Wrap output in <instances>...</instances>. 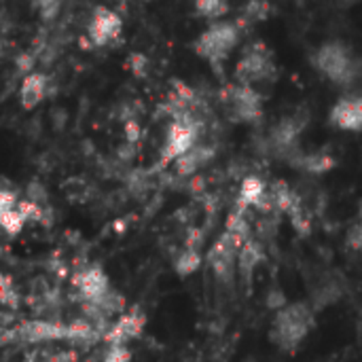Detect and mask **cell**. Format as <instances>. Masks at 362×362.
<instances>
[{
	"label": "cell",
	"mask_w": 362,
	"mask_h": 362,
	"mask_svg": "<svg viewBox=\"0 0 362 362\" xmlns=\"http://www.w3.org/2000/svg\"><path fill=\"white\" fill-rule=\"evenodd\" d=\"M314 68L337 87H352L362 78V59L341 40L320 45L314 53Z\"/></svg>",
	"instance_id": "obj_1"
},
{
	"label": "cell",
	"mask_w": 362,
	"mask_h": 362,
	"mask_svg": "<svg viewBox=\"0 0 362 362\" xmlns=\"http://www.w3.org/2000/svg\"><path fill=\"white\" fill-rule=\"evenodd\" d=\"M314 329V312L308 303H286L282 305L272 325V341L284 350L295 352Z\"/></svg>",
	"instance_id": "obj_2"
},
{
	"label": "cell",
	"mask_w": 362,
	"mask_h": 362,
	"mask_svg": "<svg viewBox=\"0 0 362 362\" xmlns=\"http://www.w3.org/2000/svg\"><path fill=\"white\" fill-rule=\"evenodd\" d=\"M240 42V28L229 19L210 21V25L195 38V53L212 66L223 64Z\"/></svg>",
	"instance_id": "obj_3"
},
{
	"label": "cell",
	"mask_w": 362,
	"mask_h": 362,
	"mask_svg": "<svg viewBox=\"0 0 362 362\" xmlns=\"http://www.w3.org/2000/svg\"><path fill=\"white\" fill-rule=\"evenodd\" d=\"M276 76L274 53L265 42H252L242 51V57L235 66V83L255 87L261 83H269Z\"/></svg>",
	"instance_id": "obj_4"
},
{
	"label": "cell",
	"mask_w": 362,
	"mask_h": 362,
	"mask_svg": "<svg viewBox=\"0 0 362 362\" xmlns=\"http://www.w3.org/2000/svg\"><path fill=\"white\" fill-rule=\"evenodd\" d=\"M248 238L238 235L233 231H225L210 248L208 252V265L214 272V276L221 282L231 284L235 278V269H238V259H240V250L246 244Z\"/></svg>",
	"instance_id": "obj_5"
},
{
	"label": "cell",
	"mask_w": 362,
	"mask_h": 362,
	"mask_svg": "<svg viewBox=\"0 0 362 362\" xmlns=\"http://www.w3.org/2000/svg\"><path fill=\"white\" fill-rule=\"evenodd\" d=\"M85 36L93 49H108L123 36V19L110 6H95L87 19Z\"/></svg>",
	"instance_id": "obj_6"
},
{
	"label": "cell",
	"mask_w": 362,
	"mask_h": 362,
	"mask_svg": "<svg viewBox=\"0 0 362 362\" xmlns=\"http://www.w3.org/2000/svg\"><path fill=\"white\" fill-rule=\"evenodd\" d=\"M223 106L231 115V119L242 121V123H252L261 117L263 112V100L261 93L255 87L233 83L223 89Z\"/></svg>",
	"instance_id": "obj_7"
},
{
	"label": "cell",
	"mask_w": 362,
	"mask_h": 362,
	"mask_svg": "<svg viewBox=\"0 0 362 362\" xmlns=\"http://www.w3.org/2000/svg\"><path fill=\"white\" fill-rule=\"evenodd\" d=\"M199 140V125L193 117L189 115H178L174 117V121L168 127L165 134V142L161 148V159L168 161H176L182 155H187L193 146H197Z\"/></svg>",
	"instance_id": "obj_8"
},
{
	"label": "cell",
	"mask_w": 362,
	"mask_h": 362,
	"mask_svg": "<svg viewBox=\"0 0 362 362\" xmlns=\"http://www.w3.org/2000/svg\"><path fill=\"white\" fill-rule=\"evenodd\" d=\"M76 293L81 295L83 303H98L108 291H110V282L106 278V274L98 267V265H87L83 269H78L72 278Z\"/></svg>",
	"instance_id": "obj_9"
},
{
	"label": "cell",
	"mask_w": 362,
	"mask_h": 362,
	"mask_svg": "<svg viewBox=\"0 0 362 362\" xmlns=\"http://www.w3.org/2000/svg\"><path fill=\"white\" fill-rule=\"evenodd\" d=\"M329 121L341 132H362V93L339 98L329 112Z\"/></svg>",
	"instance_id": "obj_10"
},
{
	"label": "cell",
	"mask_w": 362,
	"mask_h": 362,
	"mask_svg": "<svg viewBox=\"0 0 362 362\" xmlns=\"http://www.w3.org/2000/svg\"><path fill=\"white\" fill-rule=\"evenodd\" d=\"M49 76L45 72H28L21 83H19V91H17V98H19V104L23 110H34L36 106H40L49 93Z\"/></svg>",
	"instance_id": "obj_11"
},
{
	"label": "cell",
	"mask_w": 362,
	"mask_h": 362,
	"mask_svg": "<svg viewBox=\"0 0 362 362\" xmlns=\"http://www.w3.org/2000/svg\"><path fill=\"white\" fill-rule=\"evenodd\" d=\"M144 329V316L140 312H127L123 314L104 335V339L110 346H125L134 337H138Z\"/></svg>",
	"instance_id": "obj_12"
},
{
	"label": "cell",
	"mask_w": 362,
	"mask_h": 362,
	"mask_svg": "<svg viewBox=\"0 0 362 362\" xmlns=\"http://www.w3.org/2000/svg\"><path fill=\"white\" fill-rule=\"evenodd\" d=\"M267 195V189H265V182L257 176H248L244 182H242V189H240V202L242 206H261V202L265 199Z\"/></svg>",
	"instance_id": "obj_13"
},
{
	"label": "cell",
	"mask_w": 362,
	"mask_h": 362,
	"mask_svg": "<svg viewBox=\"0 0 362 362\" xmlns=\"http://www.w3.org/2000/svg\"><path fill=\"white\" fill-rule=\"evenodd\" d=\"M210 159V151L206 146H193L187 155H182L180 159H176V168L180 174H193L195 170H199L206 161Z\"/></svg>",
	"instance_id": "obj_14"
},
{
	"label": "cell",
	"mask_w": 362,
	"mask_h": 362,
	"mask_svg": "<svg viewBox=\"0 0 362 362\" xmlns=\"http://www.w3.org/2000/svg\"><path fill=\"white\" fill-rule=\"evenodd\" d=\"M193 8L199 17L208 21H218L225 19V15L229 13V0H195Z\"/></svg>",
	"instance_id": "obj_15"
},
{
	"label": "cell",
	"mask_w": 362,
	"mask_h": 362,
	"mask_svg": "<svg viewBox=\"0 0 362 362\" xmlns=\"http://www.w3.org/2000/svg\"><path fill=\"white\" fill-rule=\"evenodd\" d=\"M62 4H64V0H30L32 11H34V13L38 15V19L45 21V23L55 21V17H57L59 11H62Z\"/></svg>",
	"instance_id": "obj_16"
},
{
	"label": "cell",
	"mask_w": 362,
	"mask_h": 362,
	"mask_svg": "<svg viewBox=\"0 0 362 362\" xmlns=\"http://www.w3.org/2000/svg\"><path fill=\"white\" fill-rule=\"evenodd\" d=\"M197 267H199V252H197L195 248L187 246V248L178 255V259H176V272H178L180 276H189V274H193Z\"/></svg>",
	"instance_id": "obj_17"
},
{
	"label": "cell",
	"mask_w": 362,
	"mask_h": 362,
	"mask_svg": "<svg viewBox=\"0 0 362 362\" xmlns=\"http://www.w3.org/2000/svg\"><path fill=\"white\" fill-rule=\"evenodd\" d=\"M0 303L6 305V308H17V303H19L15 282L8 276H2V274H0Z\"/></svg>",
	"instance_id": "obj_18"
},
{
	"label": "cell",
	"mask_w": 362,
	"mask_h": 362,
	"mask_svg": "<svg viewBox=\"0 0 362 362\" xmlns=\"http://www.w3.org/2000/svg\"><path fill=\"white\" fill-rule=\"evenodd\" d=\"M102 362H132V354L125 346H110Z\"/></svg>",
	"instance_id": "obj_19"
},
{
	"label": "cell",
	"mask_w": 362,
	"mask_h": 362,
	"mask_svg": "<svg viewBox=\"0 0 362 362\" xmlns=\"http://www.w3.org/2000/svg\"><path fill=\"white\" fill-rule=\"evenodd\" d=\"M348 246L356 252H362V221L352 225V229L348 231Z\"/></svg>",
	"instance_id": "obj_20"
}]
</instances>
